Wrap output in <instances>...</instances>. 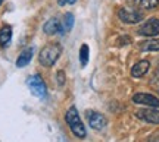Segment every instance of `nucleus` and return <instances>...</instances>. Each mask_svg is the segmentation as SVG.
Here are the masks:
<instances>
[{
	"label": "nucleus",
	"mask_w": 159,
	"mask_h": 142,
	"mask_svg": "<svg viewBox=\"0 0 159 142\" xmlns=\"http://www.w3.org/2000/svg\"><path fill=\"white\" fill-rule=\"evenodd\" d=\"M30 91L33 92V95H35L37 98H46L47 97V86H46L44 81L41 79L40 75H33L30 76L27 81Z\"/></svg>",
	"instance_id": "nucleus-3"
},
{
	"label": "nucleus",
	"mask_w": 159,
	"mask_h": 142,
	"mask_svg": "<svg viewBox=\"0 0 159 142\" xmlns=\"http://www.w3.org/2000/svg\"><path fill=\"white\" fill-rule=\"evenodd\" d=\"M139 34L144 35V37H155V35H158L159 34V19L152 18V19H149L148 22H144L139 28Z\"/></svg>",
	"instance_id": "nucleus-5"
},
{
	"label": "nucleus",
	"mask_w": 159,
	"mask_h": 142,
	"mask_svg": "<svg viewBox=\"0 0 159 142\" xmlns=\"http://www.w3.org/2000/svg\"><path fill=\"white\" fill-rule=\"evenodd\" d=\"M57 3L61 6H63V5H66V0H57Z\"/></svg>",
	"instance_id": "nucleus-18"
},
{
	"label": "nucleus",
	"mask_w": 159,
	"mask_h": 142,
	"mask_svg": "<svg viewBox=\"0 0 159 142\" xmlns=\"http://www.w3.org/2000/svg\"><path fill=\"white\" fill-rule=\"evenodd\" d=\"M133 101L136 104H143V106H148V107H153L159 108V98H156L152 94H146V92H139L133 97Z\"/></svg>",
	"instance_id": "nucleus-7"
},
{
	"label": "nucleus",
	"mask_w": 159,
	"mask_h": 142,
	"mask_svg": "<svg viewBox=\"0 0 159 142\" xmlns=\"http://www.w3.org/2000/svg\"><path fill=\"white\" fill-rule=\"evenodd\" d=\"M136 116L139 117V119L148 122V123H153V125H158L159 123V111L158 110H155L153 107L139 110V111L136 113Z\"/></svg>",
	"instance_id": "nucleus-8"
},
{
	"label": "nucleus",
	"mask_w": 159,
	"mask_h": 142,
	"mask_svg": "<svg viewBox=\"0 0 159 142\" xmlns=\"http://www.w3.org/2000/svg\"><path fill=\"white\" fill-rule=\"evenodd\" d=\"M75 2H77V0H66V3H68V5H74Z\"/></svg>",
	"instance_id": "nucleus-19"
},
{
	"label": "nucleus",
	"mask_w": 159,
	"mask_h": 142,
	"mask_svg": "<svg viewBox=\"0 0 159 142\" xmlns=\"http://www.w3.org/2000/svg\"><path fill=\"white\" fill-rule=\"evenodd\" d=\"M72 27H74V15L66 13L63 16V29H65V32H69L72 29Z\"/></svg>",
	"instance_id": "nucleus-16"
},
{
	"label": "nucleus",
	"mask_w": 159,
	"mask_h": 142,
	"mask_svg": "<svg viewBox=\"0 0 159 142\" xmlns=\"http://www.w3.org/2000/svg\"><path fill=\"white\" fill-rule=\"evenodd\" d=\"M142 50H144V51H159V38L158 40H150V41H148V43H143Z\"/></svg>",
	"instance_id": "nucleus-13"
},
{
	"label": "nucleus",
	"mask_w": 159,
	"mask_h": 142,
	"mask_svg": "<svg viewBox=\"0 0 159 142\" xmlns=\"http://www.w3.org/2000/svg\"><path fill=\"white\" fill-rule=\"evenodd\" d=\"M62 54V46L57 44V43H52V44H47L41 48L39 54V60L40 63L46 66V68H52L55 63L57 62V59Z\"/></svg>",
	"instance_id": "nucleus-1"
},
{
	"label": "nucleus",
	"mask_w": 159,
	"mask_h": 142,
	"mask_svg": "<svg viewBox=\"0 0 159 142\" xmlns=\"http://www.w3.org/2000/svg\"><path fill=\"white\" fill-rule=\"evenodd\" d=\"M2 3H3V0H0V5H2Z\"/></svg>",
	"instance_id": "nucleus-20"
},
{
	"label": "nucleus",
	"mask_w": 159,
	"mask_h": 142,
	"mask_svg": "<svg viewBox=\"0 0 159 142\" xmlns=\"http://www.w3.org/2000/svg\"><path fill=\"white\" fill-rule=\"evenodd\" d=\"M33 47H28V48H25V50L18 56V60H16V66L18 68H24V66H27L30 62H31V59H33Z\"/></svg>",
	"instance_id": "nucleus-11"
},
{
	"label": "nucleus",
	"mask_w": 159,
	"mask_h": 142,
	"mask_svg": "<svg viewBox=\"0 0 159 142\" xmlns=\"http://www.w3.org/2000/svg\"><path fill=\"white\" fill-rule=\"evenodd\" d=\"M11 38H12V28L5 25L3 28L0 29V46L6 47L11 43Z\"/></svg>",
	"instance_id": "nucleus-12"
},
{
	"label": "nucleus",
	"mask_w": 159,
	"mask_h": 142,
	"mask_svg": "<svg viewBox=\"0 0 159 142\" xmlns=\"http://www.w3.org/2000/svg\"><path fill=\"white\" fill-rule=\"evenodd\" d=\"M149 68H150V63L148 60H140L139 63H136L133 68H131V75L134 78H142L144 75L148 73Z\"/></svg>",
	"instance_id": "nucleus-10"
},
{
	"label": "nucleus",
	"mask_w": 159,
	"mask_h": 142,
	"mask_svg": "<svg viewBox=\"0 0 159 142\" xmlns=\"http://www.w3.org/2000/svg\"><path fill=\"white\" fill-rule=\"evenodd\" d=\"M56 81H57V85H59V86H63V85H65V81H66V78H65L63 70H59V72L56 73Z\"/></svg>",
	"instance_id": "nucleus-17"
},
{
	"label": "nucleus",
	"mask_w": 159,
	"mask_h": 142,
	"mask_svg": "<svg viewBox=\"0 0 159 142\" xmlns=\"http://www.w3.org/2000/svg\"><path fill=\"white\" fill-rule=\"evenodd\" d=\"M43 31L49 35H55V34H63L65 29H63V23L57 19V18H50L43 27Z\"/></svg>",
	"instance_id": "nucleus-9"
},
{
	"label": "nucleus",
	"mask_w": 159,
	"mask_h": 142,
	"mask_svg": "<svg viewBox=\"0 0 159 142\" xmlns=\"http://www.w3.org/2000/svg\"><path fill=\"white\" fill-rule=\"evenodd\" d=\"M85 116H87V120H89V125L94 129V131H102L105 126L108 125V120H106V117L103 116V114L97 113V111H93V110H89L87 113H85Z\"/></svg>",
	"instance_id": "nucleus-4"
},
{
	"label": "nucleus",
	"mask_w": 159,
	"mask_h": 142,
	"mask_svg": "<svg viewBox=\"0 0 159 142\" xmlns=\"http://www.w3.org/2000/svg\"><path fill=\"white\" fill-rule=\"evenodd\" d=\"M65 119H66V123H68V126L71 127V131H72V133H74L75 136L80 138V139H83V138L87 136L85 127H84V125H83L81 119H80V114H78V111H77V108H75L74 106L66 111Z\"/></svg>",
	"instance_id": "nucleus-2"
},
{
	"label": "nucleus",
	"mask_w": 159,
	"mask_h": 142,
	"mask_svg": "<svg viewBox=\"0 0 159 142\" xmlns=\"http://www.w3.org/2000/svg\"><path fill=\"white\" fill-rule=\"evenodd\" d=\"M139 6L142 9H146V10H150V9H155L159 6V0H140L139 2Z\"/></svg>",
	"instance_id": "nucleus-15"
},
{
	"label": "nucleus",
	"mask_w": 159,
	"mask_h": 142,
	"mask_svg": "<svg viewBox=\"0 0 159 142\" xmlns=\"http://www.w3.org/2000/svg\"><path fill=\"white\" fill-rule=\"evenodd\" d=\"M87 62H89V46L83 44L80 48V63H81V66H85Z\"/></svg>",
	"instance_id": "nucleus-14"
},
{
	"label": "nucleus",
	"mask_w": 159,
	"mask_h": 142,
	"mask_svg": "<svg viewBox=\"0 0 159 142\" xmlns=\"http://www.w3.org/2000/svg\"><path fill=\"white\" fill-rule=\"evenodd\" d=\"M118 16L124 23H139L140 21H143L142 12L130 10V9H119Z\"/></svg>",
	"instance_id": "nucleus-6"
}]
</instances>
